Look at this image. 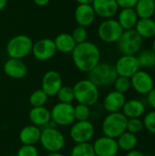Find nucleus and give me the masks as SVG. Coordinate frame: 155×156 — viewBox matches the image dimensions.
<instances>
[{"label":"nucleus","instance_id":"obj_1","mask_svg":"<svg viewBox=\"0 0 155 156\" xmlns=\"http://www.w3.org/2000/svg\"><path fill=\"white\" fill-rule=\"evenodd\" d=\"M72 60L78 70L89 73L100 62V50L90 41L77 44L71 52Z\"/></svg>","mask_w":155,"mask_h":156},{"label":"nucleus","instance_id":"obj_2","mask_svg":"<svg viewBox=\"0 0 155 156\" xmlns=\"http://www.w3.org/2000/svg\"><path fill=\"white\" fill-rule=\"evenodd\" d=\"M74 91L75 101L78 103L84 104L90 107L96 105L100 99V90L89 79H84L77 81L72 87Z\"/></svg>","mask_w":155,"mask_h":156},{"label":"nucleus","instance_id":"obj_3","mask_svg":"<svg viewBox=\"0 0 155 156\" xmlns=\"http://www.w3.org/2000/svg\"><path fill=\"white\" fill-rule=\"evenodd\" d=\"M88 74V79L99 88L112 86L118 77L114 65L109 62H100Z\"/></svg>","mask_w":155,"mask_h":156},{"label":"nucleus","instance_id":"obj_4","mask_svg":"<svg viewBox=\"0 0 155 156\" xmlns=\"http://www.w3.org/2000/svg\"><path fill=\"white\" fill-rule=\"evenodd\" d=\"M39 144L48 153L61 152L66 144L64 134L57 127H44L41 129Z\"/></svg>","mask_w":155,"mask_h":156},{"label":"nucleus","instance_id":"obj_5","mask_svg":"<svg viewBox=\"0 0 155 156\" xmlns=\"http://www.w3.org/2000/svg\"><path fill=\"white\" fill-rule=\"evenodd\" d=\"M128 119L122 112L108 113L101 123V131L103 135L117 139L124 132H126Z\"/></svg>","mask_w":155,"mask_h":156},{"label":"nucleus","instance_id":"obj_6","mask_svg":"<svg viewBox=\"0 0 155 156\" xmlns=\"http://www.w3.org/2000/svg\"><path fill=\"white\" fill-rule=\"evenodd\" d=\"M33 40L29 36L19 34L12 38L6 44V54L10 58L23 59L32 52Z\"/></svg>","mask_w":155,"mask_h":156},{"label":"nucleus","instance_id":"obj_7","mask_svg":"<svg viewBox=\"0 0 155 156\" xmlns=\"http://www.w3.org/2000/svg\"><path fill=\"white\" fill-rule=\"evenodd\" d=\"M118 48L122 55L136 56L143 48V38L135 31V29L124 30L117 42Z\"/></svg>","mask_w":155,"mask_h":156},{"label":"nucleus","instance_id":"obj_8","mask_svg":"<svg viewBox=\"0 0 155 156\" xmlns=\"http://www.w3.org/2000/svg\"><path fill=\"white\" fill-rule=\"evenodd\" d=\"M51 121L59 127L71 126L75 122L74 105L71 103H56L50 110Z\"/></svg>","mask_w":155,"mask_h":156},{"label":"nucleus","instance_id":"obj_9","mask_svg":"<svg viewBox=\"0 0 155 156\" xmlns=\"http://www.w3.org/2000/svg\"><path fill=\"white\" fill-rule=\"evenodd\" d=\"M95 126L89 121H76L69 129V137L74 144L90 143L95 135Z\"/></svg>","mask_w":155,"mask_h":156},{"label":"nucleus","instance_id":"obj_10","mask_svg":"<svg viewBox=\"0 0 155 156\" xmlns=\"http://www.w3.org/2000/svg\"><path fill=\"white\" fill-rule=\"evenodd\" d=\"M123 31L117 19L114 18L104 19L98 27V36L105 43H117Z\"/></svg>","mask_w":155,"mask_h":156},{"label":"nucleus","instance_id":"obj_11","mask_svg":"<svg viewBox=\"0 0 155 156\" xmlns=\"http://www.w3.org/2000/svg\"><path fill=\"white\" fill-rule=\"evenodd\" d=\"M31 53L34 58L39 61H47L51 59L57 53L54 40L46 37L34 42Z\"/></svg>","mask_w":155,"mask_h":156},{"label":"nucleus","instance_id":"obj_12","mask_svg":"<svg viewBox=\"0 0 155 156\" xmlns=\"http://www.w3.org/2000/svg\"><path fill=\"white\" fill-rule=\"evenodd\" d=\"M130 80L132 88L140 95H147L154 88L153 78L144 69H139Z\"/></svg>","mask_w":155,"mask_h":156},{"label":"nucleus","instance_id":"obj_13","mask_svg":"<svg viewBox=\"0 0 155 156\" xmlns=\"http://www.w3.org/2000/svg\"><path fill=\"white\" fill-rule=\"evenodd\" d=\"M117 75L121 77L131 78L140 69L136 56L132 55H122L120 57L114 64Z\"/></svg>","mask_w":155,"mask_h":156},{"label":"nucleus","instance_id":"obj_14","mask_svg":"<svg viewBox=\"0 0 155 156\" xmlns=\"http://www.w3.org/2000/svg\"><path fill=\"white\" fill-rule=\"evenodd\" d=\"M92 146L96 156H117L120 151L117 140L105 135L97 138Z\"/></svg>","mask_w":155,"mask_h":156},{"label":"nucleus","instance_id":"obj_15","mask_svg":"<svg viewBox=\"0 0 155 156\" xmlns=\"http://www.w3.org/2000/svg\"><path fill=\"white\" fill-rule=\"evenodd\" d=\"M62 86V78L58 71L48 70L43 75L41 80V90L48 97L56 96Z\"/></svg>","mask_w":155,"mask_h":156},{"label":"nucleus","instance_id":"obj_16","mask_svg":"<svg viewBox=\"0 0 155 156\" xmlns=\"http://www.w3.org/2000/svg\"><path fill=\"white\" fill-rule=\"evenodd\" d=\"M91 5L96 16L103 19L113 18L119 12L116 0H93Z\"/></svg>","mask_w":155,"mask_h":156},{"label":"nucleus","instance_id":"obj_17","mask_svg":"<svg viewBox=\"0 0 155 156\" xmlns=\"http://www.w3.org/2000/svg\"><path fill=\"white\" fill-rule=\"evenodd\" d=\"M5 74L14 80L24 79L27 74V67L23 59L8 58L3 67Z\"/></svg>","mask_w":155,"mask_h":156},{"label":"nucleus","instance_id":"obj_18","mask_svg":"<svg viewBox=\"0 0 155 156\" xmlns=\"http://www.w3.org/2000/svg\"><path fill=\"white\" fill-rule=\"evenodd\" d=\"M126 101L125 95L116 90H111L107 93L102 101V108L108 113L122 112Z\"/></svg>","mask_w":155,"mask_h":156},{"label":"nucleus","instance_id":"obj_19","mask_svg":"<svg viewBox=\"0 0 155 156\" xmlns=\"http://www.w3.org/2000/svg\"><path fill=\"white\" fill-rule=\"evenodd\" d=\"M74 17L78 26L88 27L95 21L96 14L91 5H78L74 11Z\"/></svg>","mask_w":155,"mask_h":156},{"label":"nucleus","instance_id":"obj_20","mask_svg":"<svg viewBox=\"0 0 155 156\" xmlns=\"http://www.w3.org/2000/svg\"><path fill=\"white\" fill-rule=\"evenodd\" d=\"M28 118L31 124L37 127H46L51 121L50 111L45 106L32 107L28 112Z\"/></svg>","mask_w":155,"mask_h":156},{"label":"nucleus","instance_id":"obj_21","mask_svg":"<svg viewBox=\"0 0 155 156\" xmlns=\"http://www.w3.org/2000/svg\"><path fill=\"white\" fill-rule=\"evenodd\" d=\"M41 134V128L29 124L23 127L19 133H18V139L19 142L24 145H36L39 143Z\"/></svg>","mask_w":155,"mask_h":156},{"label":"nucleus","instance_id":"obj_22","mask_svg":"<svg viewBox=\"0 0 155 156\" xmlns=\"http://www.w3.org/2000/svg\"><path fill=\"white\" fill-rule=\"evenodd\" d=\"M122 112L127 119L142 118L145 113V104L138 99H131L126 101Z\"/></svg>","mask_w":155,"mask_h":156},{"label":"nucleus","instance_id":"obj_23","mask_svg":"<svg viewBox=\"0 0 155 156\" xmlns=\"http://www.w3.org/2000/svg\"><path fill=\"white\" fill-rule=\"evenodd\" d=\"M139 17L134 8H122L118 12L117 21L123 30L134 29Z\"/></svg>","mask_w":155,"mask_h":156},{"label":"nucleus","instance_id":"obj_24","mask_svg":"<svg viewBox=\"0 0 155 156\" xmlns=\"http://www.w3.org/2000/svg\"><path fill=\"white\" fill-rule=\"evenodd\" d=\"M53 40H54L57 51L63 53V54L71 53L77 45L71 34H69V33H60Z\"/></svg>","mask_w":155,"mask_h":156},{"label":"nucleus","instance_id":"obj_25","mask_svg":"<svg viewBox=\"0 0 155 156\" xmlns=\"http://www.w3.org/2000/svg\"><path fill=\"white\" fill-rule=\"evenodd\" d=\"M135 31L144 39L155 37V21L153 18H139Z\"/></svg>","mask_w":155,"mask_h":156},{"label":"nucleus","instance_id":"obj_26","mask_svg":"<svg viewBox=\"0 0 155 156\" xmlns=\"http://www.w3.org/2000/svg\"><path fill=\"white\" fill-rule=\"evenodd\" d=\"M134 10L139 18H153L155 15L153 0H138Z\"/></svg>","mask_w":155,"mask_h":156},{"label":"nucleus","instance_id":"obj_27","mask_svg":"<svg viewBox=\"0 0 155 156\" xmlns=\"http://www.w3.org/2000/svg\"><path fill=\"white\" fill-rule=\"evenodd\" d=\"M116 140L119 149L126 153L134 150L138 144V138L136 134H133L127 131L124 132L122 135H120Z\"/></svg>","mask_w":155,"mask_h":156},{"label":"nucleus","instance_id":"obj_28","mask_svg":"<svg viewBox=\"0 0 155 156\" xmlns=\"http://www.w3.org/2000/svg\"><path fill=\"white\" fill-rule=\"evenodd\" d=\"M136 58L141 69L155 68V53L152 49L141 50Z\"/></svg>","mask_w":155,"mask_h":156},{"label":"nucleus","instance_id":"obj_29","mask_svg":"<svg viewBox=\"0 0 155 156\" xmlns=\"http://www.w3.org/2000/svg\"><path fill=\"white\" fill-rule=\"evenodd\" d=\"M69 156H96L92 144H75L72 147Z\"/></svg>","mask_w":155,"mask_h":156},{"label":"nucleus","instance_id":"obj_30","mask_svg":"<svg viewBox=\"0 0 155 156\" xmlns=\"http://www.w3.org/2000/svg\"><path fill=\"white\" fill-rule=\"evenodd\" d=\"M48 96L41 90L37 89L34 90L29 96V103L32 107H42L48 102Z\"/></svg>","mask_w":155,"mask_h":156},{"label":"nucleus","instance_id":"obj_31","mask_svg":"<svg viewBox=\"0 0 155 156\" xmlns=\"http://www.w3.org/2000/svg\"><path fill=\"white\" fill-rule=\"evenodd\" d=\"M58 102L61 103H71L75 101L74 97V91L72 87L69 86H62L61 89L58 90V92L56 95Z\"/></svg>","mask_w":155,"mask_h":156},{"label":"nucleus","instance_id":"obj_32","mask_svg":"<svg viewBox=\"0 0 155 156\" xmlns=\"http://www.w3.org/2000/svg\"><path fill=\"white\" fill-rule=\"evenodd\" d=\"M74 115L76 121H89L91 117V109L90 106L78 103L74 106Z\"/></svg>","mask_w":155,"mask_h":156},{"label":"nucleus","instance_id":"obj_33","mask_svg":"<svg viewBox=\"0 0 155 156\" xmlns=\"http://www.w3.org/2000/svg\"><path fill=\"white\" fill-rule=\"evenodd\" d=\"M112 86L114 88V90H116L118 92H121L122 94H125L132 88L131 80L129 78H126V77L118 76Z\"/></svg>","mask_w":155,"mask_h":156},{"label":"nucleus","instance_id":"obj_34","mask_svg":"<svg viewBox=\"0 0 155 156\" xmlns=\"http://www.w3.org/2000/svg\"><path fill=\"white\" fill-rule=\"evenodd\" d=\"M143 122L141 118L128 119L126 131L133 134H137L143 130Z\"/></svg>","mask_w":155,"mask_h":156},{"label":"nucleus","instance_id":"obj_35","mask_svg":"<svg viewBox=\"0 0 155 156\" xmlns=\"http://www.w3.org/2000/svg\"><path fill=\"white\" fill-rule=\"evenodd\" d=\"M88 30L87 27H80L78 26L77 27H75L71 33V36L74 39V41L76 42V44H80L83 43L85 41H87L88 38Z\"/></svg>","mask_w":155,"mask_h":156},{"label":"nucleus","instance_id":"obj_36","mask_svg":"<svg viewBox=\"0 0 155 156\" xmlns=\"http://www.w3.org/2000/svg\"><path fill=\"white\" fill-rule=\"evenodd\" d=\"M143 127L152 134L155 135V111L153 110L146 114H144L143 120Z\"/></svg>","mask_w":155,"mask_h":156},{"label":"nucleus","instance_id":"obj_37","mask_svg":"<svg viewBox=\"0 0 155 156\" xmlns=\"http://www.w3.org/2000/svg\"><path fill=\"white\" fill-rule=\"evenodd\" d=\"M16 156H39V153L36 145L22 144L16 152Z\"/></svg>","mask_w":155,"mask_h":156},{"label":"nucleus","instance_id":"obj_38","mask_svg":"<svg viewBox=\"0 0 155 156\" xmlns=\"http://www.w3.org/2000/svg\"><path fill=\"white\" fill-rule=\"evenodd\" d=\"M138 0H116L119 8H134Z\"/></svg>","mask_w":155,"mask_h":156},{"label":"nucleus","instance_id":"obj_39","mask_svg":"<svg viewBox=\"0 0 155 156\" xmlns=\"http://www.w3.org/2000/svg\"><path fill=\"white\" fill-rule=\"evenodd\" d=\"M147 98V103L149 104V106L155 111V87L146 95Z\"/></svg>","mask_w":155,"mask_h":156},{"label":"nucleus","instance_id":"obj_40","mask_svg":"<svg viewBox=\"0 0 155 156\" xmlns=\"http://www.w3.org/2000/svg\"><path fill=\"white\" fill-rule=\"evenodd\" d=\"M125 156H146L143 152H141V151H138V150H132V151H130V152H128Z\"/></svg>","mask_w":155,"mask_h":156},{"label":"nucleus","instance_id":"obj_41","mask_svg":"<svg viewBox=\"0 0 155 156\" xmlns=\"http://www.w3.org/2000/svg\"><path fill=\"white\" fill-rule=\"evenodd\" d=\"M33 1L38 6H45L50 2V0H33Z\"/></svg>","mask_w":155,"mask_h":156},{"label":"nucleus","instance_id":"obj_42","mask_svg":"<svg viewBox=\"0 0 155 156\" xmlns=\"http://www.w3.org/2000/svg\"><path fill=\"white\" fill-rule=\"evenodd\" d=\"M79 5H91L93 0H75Z\"/></svg>","mask_w":155,"mask_h":156},{"label":"nucleus","instance_id":"obj_43","mask_svg":"<svg viewBox=\"0 0 155 156\" xmlns=\"http://www.w3.org/2000/svg\"><path fill=\"white\" fill-rule=\"evenodd\" d=\"M7 3H8V0H0V11L5 8Z\"/></svg>","mask_w":155,"mask_h":156},{"label":"nucleus","instance_id":"obj_44","mask_svg":"<svg viewBox=\"0 0 155 156\" xmlns=\"http://www.w3.org/2000/svg\"><path fill=\"white\" fill-rule=\"evenodd\" d=\"M45 156H66L65 154H63L61 152H57V153H48V154H46Z\"/></svg>","mask_w":155,"mask_h":156},{"label":"nucleus","instance_id":"obj_45","mask_svg":"<svg viewBox=\"0 0 155 156\" xmlns=\"http://www.w3.org/2000/svg\"><path fill=\"white\" fill-rule=\"evenodd\" d=\"M152 50L155 53V38L154 40L153 41V43H152Z\"/></svg>","mask_w":155,"mask_h":156},{"label":"nucleus","instance_id":"obj_46","mask_svg":"<svg viewBox=\"0 0 155 156\" xmlns=\"http://www.w3.org/2000/svg\"><path fill=\"white\" fill-rule=\"evenodd\" d=\"M153 17H154V18H153V19H154V21H155V15H154V16H153Z\"/></svg>","mask_w":155,"mask_h":156},{"label":"nucleus","instance_id":"obj_47","mask_svg":"<svg viewBox=\"0 0 155 156\" xmlns=\"http://www.w3.org/2000/svg\"><path fill=\"white\" fill-rule=\"evenodd\" d=\"M153 1H154V2H155V0H153Z\"/></svg>","mask_w":155,"mask_h":156},{"label":"nucleus","instance_id":"obj_48","mask_svg":"<svg viewBox=\"0 0 155 156\" xmlns=\"http://www.w3.org/2000/svg\"><path fill=\"white\" fill-rule=\"evenodd\" d=\"M146 156H147V155H146Z\"/></svg>","mask_w":155,"mask_h":156}]
</instances>
